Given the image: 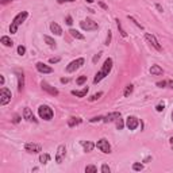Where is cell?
<instances>
[{"label":"cell","mask_w":173,"mask_h":173,"mask_svg":"<svg viewBox=\"0 0 173 173\" xmlns=\"http://www.w3.org/2000/svg\"><path fill=\"white\" fill-rule=\"evenodd\" d=\"M112 65H114V61H112V58H107L106 61H104V64H103V66H102V69L95 75V77H93V83L95 84H98V83H100L104 77H107V76L110 75V72L112 71Z\"/></svg>","instance_id":"cell-1"},{"label":"cell","mask_w":173,"mask_h":173,"mask_svg":"<svg viewBox=\"0 0 173 173\" xmlns=\"http://www.w3.org/2000/svg\"><path fill=\"white\" fill-rule=\"evenodd\" d=\"M27 16H28V12L27 11H22V12H19L18 15L12 19V22H11V26H10V33L11 34H16L18 33V27H19L20 24L23 23L24 20L27 19Z\"/></svg>","instance_id":"cell-2"},{"label":"cell","mask_w":173,"mask_h":173,"mask_svg":"<svg viewBox=\"0 0 173 173\" xmlns=\"http://www.w3.org/2000/svg\"><path fill=\"white\" fill-rule=\"evenodd\" d=\"M38 115L43 120H51L54 116V112L49 106H39L38 107Z\"/></svg>","instance_id":"cell-3"},{"label":"cell","mask_w":173,"mask_h":173,"mask_svg":"<svg viewBox=\"0 0 173 173\" xmlns=\"http://www.w3.org/2000/svg\"><path fill=\"white\" fill-rule=\"evenodd\" d=\"M80 27L83 28L84 31H93V30H98V27H99V24L95 22V20H92V19H84V20H81L80 22Z\"/></svg>","instance_id":"cell-4"},{"label":"cell","mask_w":173,"mask_h":173,"mask_svg":"<svg viewBox=\"0 0 173 173\" xmlns=\"http://www.w3.org/2000/svg\"><path fill=\"white\" fill-rule=\"evenodd\" d=\"M84 62H85V60H84L83 57H80V58H76V60H73V61H72L69 65H68L65 71H66L68 73H73V72H76L77 69H80V68L83 66Z\"/></svg>","instance_id":"cell-5"},{"label":"cell","mask_w":173,"mask_h":173,"mask_svg":"<svg viewBox=\"0 0 173 173\" xmlns=\"http://www.w3.org/2000/svg\"><path fill=\"white\" fill-rule=\"evenodd\" d=\"M11 98H12V93L11 91L3 86L1 89H0V106H6L8 103L11 102Z\"/></svg>","instance_id":"cell-6"},{"label":"cell","mask_w":173,"mask_h":173,"mask_svg":"<svg viewBox=\"0 0 173 173\" xmlns=\"http://www.w3.org/2000/svg\"><path fill=\"white\" fill-rule=\"evenodd\" d=\"M96 147H98L100 152H103L104 154H110L111 153V145H110V142L107 141L106 138L99 139L98 143H96Z\"/></svg>","instance_id":"cell-7"},{"label":"cell","mask_w":173,"mask_h":173,"mask_svg":"<svg viewBox=\"0 0 173 173\" xmlns=\"http://www.w3.org/2000/svg\"><path fill=\"white\" fill-rule=\"evenodd\" d=\"M24 150L30 154H37V153H41V152H42V147H41V145H38V143L27 142V143L24 145Z\"/></svg>","instance_id":"cell-8"},{"label":"cell","mask_w":173,"mask_h":173,"mask_svg":"<svg viewBox=\"0 0 173 173\" xmlns=\"http://www.w3.org/2000/svg\"><path fill=\"white\" fill-rule=\"evenodd\" d=\"M145 38H146V41L149 43H152V46L156 49V50H158V51H161L162 50V47H161V45L158 43V41H157V38L153 35V34H150V33H146L145 34Z\"/></svg>","instance_id":"cell-9"},{"label":"cell","mask_w":173,"mask_h":173,"mask_svg":"<svg viewBox=\"0 0 173 173\" xmlns=\"http://www.w3.org/2000/svg\"><path fill=\"white\" fill-rule=\"evenodd\" d=\"M41 88H42V89L45 91V92H47V93L53 95V96H57V95L60 93L57 88H54V86H51L50 84H47L46 81H42V83H41Z\"/></svg>","instance_id":"cell-10"},{"label":"cell","mask_w":173,"mask_h":173,"mask_svg":"<svg viewBox=\"0 0 173 173\" xmlns=\"http://www.w3.org/2000/svg\"><path fill=\"white\" fill-rule=\"evenodd\" d=\"M126 126L129 130H135L139 126V120L135 116H127L126 118Z\"/></svg>","instance_id":"cell-11"},{"label":"cell","mask_w":173,"mask_h":173,"mask_svg":"<svg viewBox=\"0 0 173 173\" xmlns=\"http://www.w3.org/2000/svg\"><path fill=\"white\" fill-rule=\"evenodd\" d=\"M65 154H66V147L64 145H60L58 149H57V154H55V162L57 164H61L65 157Z\"/></svg>","instance_id":"cell-12"},{"label":"cell","mask_w":173,"mask_h":173,"mask_svg":"<svg viewBox=\"0 0 173 173\" xmlns=\"http://www.w3.org/2000/svg\"><path fill=\"white\" fill-rule=\"evenodd\" d=\"M35 68H37V71L39 72V73H45V75H47V73H53V68L49 66V65H46V64H43V62H37Z\"/></svg>","instance_id":"cell-13"},{"label":"cell","mask_w":173,"mask_h":173,"mask_svg":"<svg viewBox=\"0 0 173 173\" xmlns=\"http://www.w3.org/2000/svg\"><path fill=\"white\" fill-rule=\"evenodd\" d=\"M120 118V112L118 111H115V112H110L108 115H106L104 118H103V122L104 123H111V122H115L116 119Z\"/></svg>","instance_id":"cell-14"},{"label":"cell","mask_w":173,"mask_h":173,"mask_svg":"<svg viewBox=\"0 0 173 173\" xmlns=\"http://www.w3.org/2000/svg\"><path fill=\"white\" fill-rule=\"evenodd\" d=\"M16 77H18V92H22L24 89V75L23 72L16 71Z\"/></svg>","instance_id":"cell-15"},{"label":"cell","mask_w":173,"mask_h":173,"mask_svg":"<svg viewBox=\"0 0 173 173\" xmlns=\"http://www.w3.org/2000/svg\"><path fill=\"white\" fill-rule=\"evenodd\" d=\"M23 118L26 119V120H28V122H38L35 119V116L33 115V112H31V110L28 108V107H24V110H23Z\"/></svg>","instance_id":"cell-16"},{"label":"cell","mask_w":173,"mask_h":173,"mask_svg":"<svg viewBox=\"0 0 173 173\" xmlns=\"http://www.w3.org/2000/svg\"><path fill=\"white\" fill-rule=\"evenodd\" d=\"M149 72L152 76H161L162 73H164V71H162V68L160 66V65H152Z\"/></svg>","instance_id":"cell-17"},{"label":"cell","mask_w":173,"mask_h":173,"mask_svg":"<svg viewBox=\"0 0 173 173\" xmlns=\"http://www.w3.org/2000/svg\"><path fill=\"white\" fill-rule=\"evenodd\" d=\"M80 143H81V145H83V147H84V152H85V153H89V152H92V150H93V147L96 145H95L93 142H89V141H80Z\"/></svg>","instance_id":"cell-18"},{"label":"cell","mask_w":173,"mask_h":173,"mask_svg":"<svg viewBox=\"0 0 173 173\" xmlns=\"http://www.w3.org/2000/svg\"><path fill=\"white\" fill-rule=\"evenodd\" d=\"M81 122H83V119L79 118V116H71V118L68 119V126L75 127V126H77V125H80Z\"/></svg>","instance_id":"cell-19"},{"label":"cell","mask_w":173,"mask_h":173,"mask_svg":"<svg viewBox=\"0 0 173 173\" xmlns=\"http://www.w3.org/2000/svg\"><path fill=\"white\" fill-rule=\"evenodd\" d=\"M50 30H51V33H54L55 35H62V28L60 27V24L55 23V22H51L50 23Z\"/></svg>","instance_id":"cell-20"},{"label":"cell","mask_w":173,"mask_h":173,"mask_svg":"<svg viewBox=\"0 0 173 173\" xmlns=\"http://www.w3.org/2000/svg\"><path fill=\"white\" fill-rule=\"evenodd\" d=\"M71 93L73 95V96H76V98H85L86 93H88V86L83 88L81 91H72Z\"/></svg>","instance_id":"cell-21"},{"label":"cell","mask_w":173,"mask_h":173,"mask_svg":"<svg viewBox=\"0 0 173 173\" xmlns=\"http://www.w3.org/2000/svg\"><path fill=\"white\" fill-rule=\"evenodd\" d=\"M0 43H3L4 46H7V47H12V45H14L12 39L10 38V37H7V35H4V37L0 38Z\"/></svg>","instance_id":"cell-22"},{"label":"cell","mask_w":173,"mask_h":173,"mask_svg":"<svg viewBox=\"0 0 173 173\" xmlns=\"http://www.w3.org/2000/svg\"><path fill=\"white\" fill-rule=\"evenodd\" d=\"M69 33H71V35L73 37V38H76V39L83 41L84 38H85V37H84L83 34H81V33H80V31H77V30H75V28H71V30H69Z\"/></svg>","instance_id":"cell-23"},{"label":"cell","mask_w":173,"mask_h":173,"mask_svg":"<svg viewBox=\"0 0 173 173\" xmlns=\"http://www.w3.org/2000/svg\"><path fill=\"white\" fill-rule=\"evenodd\" d=\"M43 39H45V42L49 45V46L51 47V49H55L57 47V43H55V41L51 38V37H49V35H43Z\"/></svg>","instance_id":"cell-24"},{"label":"cell","mask_w":173,"mask_h":173,"mask_svg":"<svg viewBox=\"0 0 173 173\" xmlns=\"http://www.w3.org/2000/svg\"><path fill=\"white\" fill-rule=\"evenodd\" d=\"M51 160V157H50V154H47V153H43V154H41L39 156V162L42 164V165H45V164H47V162Z\"/></svg>","instance_id":"cell-25"},{"label":"cell","mask_w":173,"mask_h":173,"mask_svg":"<svg viewBox=\"0 0 173 173\" xmlns=\"http://www.w3.org/2000/svg\"><path fill=\"white\" fill-rule=\"evenodd\" d=\"M115 22H116V26H118V30H119V33H120V35L123 37V38H126L127 37V33L123 30V27H122V23H120V20L119 19H115Z\"/></svg>","instance_id":"cell-26"},{"label":"cell","mask_w":173,"mask_h":173,"mask_svg":"<svg viewBox=\"0 0 173 173\" xmlns=\"http://www.w3.org/2000/svg\"><path fill=\"white\" fill-rule=\"evenodd\" d=\"M133 91H134V85H133V84H129V85L126 86V89H125V92H123V95H125V98H129L130 95L133 93Z\"/></svg>","instance_id":"cell-27"},{"label":"cell","mask_w":173,"mask_h":173,"mask_svg":"<svg viewBox=\"0 0 173 173\" xmlns=\"http://www.w3.org/2000/svg\"><path fill=\"white\" fill-rule=\"evenodd\" d=\"M127 19H129L130 22H133V23L135 24V26H137V27H139V28H141V30H143V26H142V24L139 23V22H138V20L135 19V18H134V16H130V15H129V16H127Z\"/></svg>","instance_id":"cell-28"},{"label":"cell","mask_w":173,"mask_h":173,"mask_svg":"<svg viewBox=\"0 0 173 173\" xmlns=\"http://www.w3.org/2000/svg\"><path fill=\"white\" fill-rule=\"evenodd\" d=\"M133 170H135V172H141V170H143V164L134 162L133 164Z\"/></svg>","instance_id":"cell-29"},{"label":"cell","mask_w":173,"mask_h":173,"mask_svg":"<svg viewBox=\"0 0 173 173\" xmlns=\"http://www.w3.org/2000/svg\"><path fill=\"white\" fill-rule=\"evenodd\" d=\"M98 172V168L95 165H88L85 166V173H96Z\"/></svg>","instance_id":"cell-30"},{"label":"cell","mask_w":173,"mask_h":173,"mask_svg":"<svg viewBox=\"0 0 173 173\" xmlns=\"http://www.w3.org/2000/svg\"><path fill=\"white\" fill-rule=\"evenodd\" d=\"M123 127H125V120H123L122 118L116 119V129H118V130H123Z\"/></svg>","instance_id":"cell-31"},{"label":"cell","mask_w":173,"mask_h":173,"mask_svg":"<svg viewBox=\"0 0 173 173\" xmlns=\"http://www.w3.org/2000/svg\"><path fill=\"white\" fill-rule=\"evenodd\" d=\"M84 83H86V76H80L79 79L76 80V84H77V85H83Z\"/></svg>","instance_id":"cell-32"},{"label":"cell","mask_w":173,"mask_h":173,"mask_svg":"<svg viewBox=\"0 0 173 173\" xmlns=\"http://www.w3.org/2000/svg\"><path fill=\"white\" fill-rule=\"evenodd\" d=\"M102 95H103V92H98V93L92 95V96H91V98L88 99V100H89V102H95V100H98V99H100V96H102Z\"/></svg>","instance_id":"cell-33"},{"label":"cell","mask_w":173,"mask_h":173,"mask_svg":"<svg viewBox=\"0 0 173 173\" xmlns=\"http://www.w3.org/2000/svg\"><path fill=\"white\" fill-rule=\"evenodd\" d=\"M16 51H18V54L19 55H24V53H26V47H24L23 45H19L18 49H16Z\"/></svg>","instance_id":"cell-34"},{"label":"cell","mask_w":173,"mask_h":173,"mask_svg":"<svg viewBox=\"0 0 173 173\" xmlns=\"http://www.w3.org/2000/svg\"><path fill=\"white\" fill-rule=\"evenodd\" d=\"M103 118H104V116H100V115H99V116H93V118H91V119H89V122H91V123L103 122Z\"/></svg>","instance_id":"cell-35"},{"label":"cell","mask_w":173,"mask_h":173,"mask_svg":"<svg viewBox=\"0 0 173 173\" xmlns=\"http://www.w3.org/2000/svg\"><path fill=\"white\" fill-rule=\"evenodd\" d=\"M164 108H165V103H160V104H157V107H156V111H157V112H162Z\"/></svg>","instance_id":"cell-36"},{"label":"cell","mask_w":173,"mask_h":173,"mask_svg":"<svg viewBox=\"0 0 173 173\" xmlns=\"http://www.w3.org/2000/svg\"><path fill=\"white\" fill-rule=\"evenodd\" d=\"M100 170H102L103 173H110V172H111L110 166L107 165V164H103V165H102V169H100Z\"/></svg>","instance_id":"cell-37"},{"label":"cell","mask_w":173,"mask_h":173,"mask_svg":"<svg viewBox=\"0 0 173 173\" xmlns=\"http://www.w3.org/2000/svg\"><path fill=\"white\" fill-rule=\"evenodd\" d=\"M111 38H112V33L108 31V34H107V38H106V42H104V43L107 45V46H108V45L111 43Z\"/></svg>","instance_id":"cell-38"},{"label":"cell","mask_w":173,"mask_h":173,"mask_svg":"<svg viewBox=\"0 0 173 173\" xmlns=\"http://www.w3.org/2000/svg\"><path fill=\"white\" fill-rule=\"evenodd\" d=\"M65 23L69 24V26H72V24H73V19H72V16H71V15H68L66 18H65Z\"/></svg>","instance_id":"cell-39"},{"label":"cell","mask_w":173,"mask_h":173,"mask_svg":"<svg viewBox=\"0 0 173 173\" xmlns=\"http://www.w3.org/2000/svg\"><path fill=\"white\" fill-rule=\"evenodd\" d=\"M20 119H22V116H20V115H18V114H15V115H14V119H12V122H14V123H19Z\"/></svg>","instance_id":"cell-40"},{"label":"cell","mask_w":173,"mask_h":173,"mask_svg":"<svg viewBox=\"0 0 173 173\" xmlns=\"http://www.w3.org/2000/svg\"><path fill=\"white\" fill-rule=\"evenodd\" d=\"M157 86H160V88H165L166 85H168V81H158L157 84H156Z\"/></svg>","instance_id":"cell-41"},{"label":"cell","mask_w":173,"mask_h":173,"mask_svg":"<svg viewBox=\"0 0 173 173\" xmlns=\"http://www.w3.org/2000/svg\"><path fill=\"white\" fill-rule=\"evenodd\" d=\"M100 55H102V53H98V54H95L93 55V58H92V62L96 64L99 61V58H100Z\"/></svg>","instance_id":"cell-42"},{"label":"cell","mask_w":173,"mask_h":173,"mask_svg":"<svg viewBox=\"0 0 173 173\" xmlns=\"http://www.w3.org/2000/svg\"><path fill=\"white\" fill-rule=\"evenodd\" d=\"M60 60H61L60 57H53V58L49 60V62L50 64H57V62H60Z\"/></svg>","instance_id":"cell-43"},{"label":"cell","mask_w":173,"mask_h":173,"mask_svg":"<svg viewBox=\"0 0 173 173\" xmlns=\"http://www.w3.org/2000/svg\"><path fill=\"white\" fill-rule=\"evenodd\" d=\"M72 1H76V0H57L58 4H64V3H72Z\"/></svg>","instance_id":"cell-44"},{"label":"cell","mask_w":173,"mask_h":173,"mask_svg":"<svg viewBox=\"0 0 173 173\" xmlns=\"http://www.w3.org/2000/svg\"><path fill=\"white\" fill-rule=\"evenodd\" d=\"M99 6H100L103 10H108V6H107V4H104L103 1H99Z\"/></svg>","instance_id":"cell-45"},{"label":"cell","mask_w":173,"mask_h":173,"mask_svg":"<svg viewBox=\"0 0 173 173\" xmlns=\"http://www.w3.org/2000/svg\"><path fill=\"white\" fill-rule=\"evenodd\" d=\"M60 81H61L62 84H66V83H69V79H66V77H62V79L60 80Z\"/></svg>","instance_id":"cell-46"},{"label":"cell","mask_w":173,"mask_h":173,"mask_svg":"<svg viewBox=\"0 0 173 173\" xmlns=\"http://www.w3.org/2000/svg\"><path fill=\"white\" fill-rule=\"evenodd\" d=\"M11 1H12V0H0V3L3 4V6H4V4H8V3H11Z\"/></svg>","instance_id":"cell-47"},{"label":"cell","mask_w":173,"mask_h":173,"mask_svg":"<svg viewBox=\"0 0 173 173\" xmlns=\"http://www.w3.org/2000/svg\"><path fill=\"white\" fill-rule=\"evenodd\" d=\"M156 8H157V10H158V11H160V12H162V11H164V8H162L161 6H160V4H156Z\"/></svg>","instance_id":"cell-48"},{"label":"cell","mask_w":173,"mask_h":173,"mask_svg":"<svg viewBox=\"0 0 173 173\" xmlns=\"http://www.w3.org/2000/svg\"><path fill=\"white\" fill-rule=\"evenodd\" d=\"M0 85H4V76H0Z\"/></svg>","instance_id":"cell-49"},{"label":"cell","mask_w":173,"mask_h":173,"mask_svg":"<svg viewBox=\"0 0 173 173\" xmlns=\"http://www.w3.org/2000/svg\"><path fill=\"white\" fill-rule=\"evenodd\" d=\"M168 85H169V88H173V81L172 80H168Z\"/></svg>","instance_id":"cell-50"},{"label":"cell","mask_w":173,"mask_h":173,"mask_svg":"<svg viewBox=\"0 0 173 173\" xmlns=\"http://www.w3.org/2000/svg\"><path fill=\"white\" fill-rule=\"evenodd\" d=\"M150 160H152V157H150V156H149V157H146L145 160H143V162H149Z\"/></svg>","instance_id":"cell-51"},{"label":"cell","mask_w":173,"mask_h":173,"mask_svg":"<svg viewBox=\"0 0 173 173\" xmlns=\"http://www.w3.org/2000/svg\"><path fill=\"white\" fill-rule=\"evenodd\" d=\"M85 1H86V3H89V4H92V3L95 1V0H85Z\"/></svg>","instance_id":"cell-52"},{"label":"cell","mask_w":173,"mask_h":173,"mask_svg":"<svg viewBox=\"0 0 173 173\" xmlns=\"http://www.w3.org/2000/svg\"><path fill=\"white\" fill-rule=\"evenodd\" d=\"M169 142H170V145H173V137L169 138Z\"/></svg>","instance_id":"cell-53"},{"label":"cell","mask_w":173,"mask_h":173,"mask_svg":"<svg viewBox=\"0 0 173 173\" xmlns=\"http://www.w3.org/2000/svg\"><path fill=\"white\" fill-rule=\"evenodd\" d=\"M170 118H172V122H173V110H172V114H170Z\"/></svg>","instance_id":"cell-54"}]
</instances>
